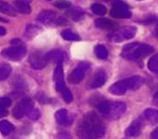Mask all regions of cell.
<instances>
[{
	"mask_svg": "<svg viewBox=\"0 0 158 139\" xmlns=\"http://www.w3.org/2000/svg\"><path fill=\"white\" fill-rule=\"evenodd\" d=\"M76 133L80 139H99L105 134V126L97 113L88 112L79 122Z\"/></svg>",
	"mask_w": 158,
	"mask_h": 139,
	"instance_id": "cell-1",
	"label": "cell"
},
{
	"mask_svg": "<svg viewBox=\"0 0 158 139\" xmlns=\"http://www.w3.org/2000/svg\"><path fill=\"white\" fill-rule=\"evenodd\" d=\"M153 51V48L142 43H131L123 46L122 56L126 60L135 61L146 57Z\"/></svg>",
	"mask_w": 158,
	"mask_h": 139,
	"instance_id": "cell-2",
	"label": "cell"
},
{
	"mask_svg": "<svg viewBox=\"0 0 158 139\" xmlns=\"http://www.w3.org/2000/svg\"><path fill=\"white\" fill-rule=\"evenodd\" d=\"M99 112L109 120H117L124 113L126 105L121 102H107L101 100L98 103Z\"/></svg>",
	"mask_w": 158,
	"mask_h": 139,
	"instance_id": "cell-3",
	"label": "cell"
},
{
	"mask_svg": "<svg viewBox=\"0 0 158 139\" xmlns=\"http://www.w3.org/2000/svg\"><path fill=\"white\" fill-rule=\"evenodd\" d=\"M12 44L14 45L3 49L2 51L3 57L10 59V60H14V61H19L25 56L26 48L19 39H14L12 41Z\"/></svg>",
	"mask_w": 158,
	"mask_h": 139,
	"instance_id": "cell-4",
	"label": "cell"
},
{
	"mask_svg": "<svg viewBox=\"0 0 158 139\" xmlns=\"http://www.w3.org/2000/svg\"><path fill=\"white\" fill-rule=\"evenodd\" d=\"M37 19L45 25H65L67 23V20L64 18L58 17L56 13L50 10H44L41 12Z\"/></svg>",
	"mask_w": 158,
	"mask_h": 139,
	"instance_id": "cell-5",
	"label": "cell"
},
{
	"mask_svg": "<svg viewBox=\"0 0 158 139\" xmlns=\"http://www.w3.org/2000/svg\"><path fill=\"white\" fill-rule=\"evenodd\" d=\"M34 109V103L31 99H23L15 105L13 109V116L17 119H20L23 116L29 115Z\"/></svg>",
	"mask_w": 158,
	"mask_h": 139,
	"instance_id": "cell-6",
	"label": "cell"
},
{
	"mask_svg": "<svg viewBox=\"0 0 158 139\" xmlns=\"http://www.w3.org/2000/svg\"><path fill=\"white\" fill-rule=\"evenodd\" d=\"M136 34V28L132 27V26H124L122 27L118 30L113 31V33L109 36L110 40L116 42V43H120L125 40H128L135 36Z\"/></svg>",
	"mask_w": 158,
	"mask_h": 139,
	"instance_id": "cell-7",
	"label": "cell"
},
{
	"mask_svg": "<svg viewBox=\"0 0 158 139\" xmlns=\"http://www.w3.org/2000/svg\"><path fill=\"white\" fill-rule=\"evenodd\" d=\"M110 14L116 19H129L131 17V12L128 10L127 6L122 1H116L114 3Z\"/></svg>",
	"mask_w": 158,
	"mask_h": 139,
	"instance_id": "cell-8",
	"label": "cell"
},
{
	"mask_svg": "<svg viewBox=\"0 0 158 139\" xmlns=\"http://www.w3.org/2000/svg\"><path fill=\"white\" fill-rule=\"evenodd\" d=\"M89 68V65L87 63H81L79 64V66L74 69L73 71L70 73V74L69 75V83L72 84H77L80 82L83 78H84V75H85V72L86 70Z\"/></svg>",
	"mask_w": 158,
	"mask_h": 139,
	"instance_id": "cell-9",
	"label": "cell"
},
{
	"mask_svg": "<svg viewBox=\"0 0 158 139\" xmlns=\"http://www.w3.org/2000/svg\"><path fill=\"white\" fill-rule=\"evenodd\" d=\"M29 63L34 70H42L46 66L48 61L45 55H43L40 52H33L29 57Z\"/></svg>",
	"mask_w": 158,
	"mask_h": 139,
	"instance_id": "cell-10",
	"label": "cell"
},
{
	"mask_svg": "<svg viewBox=\"0 0 158 139\" xmlns=\"http://www.w3.org/2000/svg\"><path fill=\"white\" fill-rule=\"evenodd\" d=\"M54 80H55L56 90L59 91L60 93L67 88L64 82V74H63L62 63H57L56 69H55V71H54Z\"/></svg>",
	"mask_w": 158,
	"mask_h": 139,
	"instance_id": "cell-11",
	"label": "cell"
},
{
	"mask_svg": "<svg viewBox=\"0 0 158 139\" xmlns=\"http://www.w3.org/2000/svg\"><path fill=\"white\" fill-rule=\"evenodd\" d=\"M106 80H107L106 73L103 71V70H98V71L94 74V77L92 78V80L89 84L90 88H92V89L99 88L106 82Z\"/></svg>",
	"mask_w": 158,
	"mask_h": 139,
	"instance_id": "cell-12",
	"label": "cell"
},
{
	"mask_svg": "<svg viewBox=\"0 0 158 139\" xmlns=\"http://www.w3.org/2000/svg\"><path fill=\"white\" fill-rule=\"evenodd\" d=\"M124 82L126 87H127V90H137L143 85L144 80L141 76L136 75V76H131L127 79H124Z\"/></svg>",
	"mask_w": 158,
	"mask_h": 139,
	"instance_id": "cell-13",
	"label": "cell"
},
{
	"mask_svg": "<svg viewBox=\"0 0 158 139\" xmlns=\"http://www.w3.org/2000/svg\"><path fill=\"white\" fill-rule=\"evenodd\" d=\"M13 8L21 14H29L31 12V7L28 0H15Z\"/></svg>",
	"mask_w": 158,
	"mask_h": 139,
	"instance_id": "cell-14",
	"label": "cell"
},
{
	"mask_svg": "<svg viewBox=\"0 0 158 139\" xmlns=\"http://www.w3.org/2000/svg\"><path fill=\"white\" fill-rule=\"evenodd\" d=\"M142 125L140 121H134L131 125L125 129V135L127 137H137L141 133Z\"/></svg>",
	"mask_w": 158,
	"mask_h": 139,
	"instance_id": "cell-15",
	"label": "cell"
},
{
	"mask_svg": "<svg viewBox=\"0 0 158 139\" xmlns=\"http://www.w3.org/2000/svg\"><path fill=\"white\" fill-rule=\"evenodd\" d=\"M109 91L111 92L113 95H116V96H122L125 94V92L127 91V87H126V85H125L124 79L114 83L112 86L109 88Z\"/></svg>",
	"mask_w": 158,
	"mask_h": 139,
	"instance_id": "cell-16",
	"label": "cell"
},
{
	"mask_svg": "<svg viewBox=\"0 0 158 139\" xmlns=\"http://www.w3.org/2000/svg\"><path fill=\"white\" fill-rule=\"evenodd\" d=\"M55 118H56V121L60 126H68L72 123V120H69L68 111L66 109L58 110L55 114Z\"/></svg>",
	"mask_w": 158,
	"mask_h": 139,
	"instance_id": "cell-17",
	"label": "cell"
},
{
	"mask_svg": "<svg viewBox=\"0 0 158 139\" xmlns=\"http://www.w3.org/2000/svg\"><path fill=\"white\" fill-rule=\"evenodd\" d=\"M47 61H55L56 63H63V60L66 57V53L62 50H52L45 54Z\"/></svg>",
	"mask_w": 158,
	"mask_h": 139,
	"instance_id": "cell-18",
	"label": "cell"
},
{
	"mask_svg": "<svg viewBox=\"0 0 158 139\" xmlns=\"http://www.w3.org/2000/svg\"><path fill=\"white\" fill-rule=\"evenodd\" d=\"M94 23H96L97 27L101 28L103 30L115 31V28H116V23L106 19H98Z\"/></svg>",
	"mask_w": 158,
	"mask_h": 139,
	"instance_id": "cell-19",
	"label": "cell"
},
{
	"mask_svg": "<svg viewBox=\"0 0 158 139\" xmlns=\"http://www.w3.org/2000/svg\"><path fill=\"white\" fill-rule=\"evenodd\" d=\"M145 119L151 124V125H155L158 123V110L155 109H147L144 112Z\"/></svg>",
	"mask_w": 158,
	"mask_h": 139,
	"instance_id": "cell-20",
	"label": "cell"
},
{
	"mask_svg": "<svg viewBox=\"0 0 158 139\" xmlns=\"http://www.w3.org/2000/svg\"><path fill=\"white\" fill-rule=\"evenodd\" d=\"M11 105V99L9 98H0V117H4L8 114L7 108Z\"/></svg>",
	"mask_w": 158,
	"mask_h": 139,
	"instance_id": "cell-21",
	"label": "cell"
},
{
	"mask_svg": "<svg viewBox=\"0 0 158 139\" xmlns=\"http://www.w3.org/2000/svg\"><path fill=\"white\" fill-rule=\"evenodd\" d=\"M12 73V68L9 64H0V81L7 79Z\"/></svg>",
	"mask_w": 158,
	"mask_h": 139,
	"instance_id": "cell-22",
	"label": "cell"
},
{
	"mask_svg": "<svg viewBox=\"0 0 158 139\" xmlns=\"http://www.w3.org/2000/svg\"><path fill=\"white\" fill-rule=\"evenodd\" d=\"M0 12H2L8 15H12V17H15V15H17V11L10 4L2 1V0H0Z\"/></svg>",
	"mask_w": 158,
	"mask_h": 139,
	"instance_id": "cell-23",
	"label": "cell"
},
{
	"mask_svg": "<svg viewBox=\"0 0 158 139\" xmlns=\"http://www.w3.org/2000/svg\"><path fill=\"white\" fill-rule=\"evenodd\" d=\"M14 129H15V127L10 122H8V121L0 122V133L3 135L10 134L12 131H14Z\"/></svg>",
	"mask_w": 158,
	"mask_h": 139,
	"instance_id": "cell-24",
	"label": "cell"
},
{
	"mask_svg": "<svg viewBox=\"0 0 158 139\" xmlns=\"http://www.w3.org/2000/svg\"><path fill=\"white\" fill-rule=\"evenodd\" d=\"M94 52H96V55L99 59H106L108 57V50L104 45L102 44H98L94 48Z\"/></svg>",
	"mask_w": 158,
	"mask_h": 139,
	"instance_id": "cell-25",
	"label": "cell"
},
{
	"mask_svg": "<svg viewBox=\"0 0 158 139\" xmlns=\"http://www.w3.org/2000/svg\"><path fill=\"white\" fill-rule=\"evenodd\" d=\"M61 36L67 41H80V37L77 34L73 33L70 30H65L61 33Z\"/></svg>",
	"mask_w": 158,
	"mask_h": 139,
	"instance_id": "cell-26",
	"label": "cell"
},
{
	"mask_svg": "<svg viewBox=\"0 0 158 139\" xmlns=\"http://www.w3.org/2000/svg\"><path fill=\"white\" fill-rule=\"evenodd\" d=\"M148 67L152 73L158 74V54H155V55H153L149 59Z\"/></svg>",
	"mask_w": 158,
	"mask_h": 139,
	"instance_id": "cell-27",
	"label": "cell"
},
{
	"mask_svg": "<svg viewBox=\"0 0 158 139\" xmlns=\"http://www.w3.org/2000/svg\"><path fill=\"white\" fill-rule=\"evenodd\" d=\"M39 30H40V28L38 26L33 25V24H29V25H27V27L25 29L24 36L27 38H33L39 32Z\"/></svg>",
	"mask_w": 158,
	"mask_h": 139,
	"instance_id": "cell-28",
	"label": "cell"
},
{
	"mask_svg": "<svg viewBox=\"0 0 158 139\" xmlns=\"http://www.w3.org/2000/svg\"><path fill=\"white\" fill-rule=\"evenodd\" d=\"M91 9L93 11L94 14L96 15H105L106 14V8L101 5V4H98V3H94L92 5Z\"/></svg>",
	"mask_w": 158,
	"mask_h": 139,
	"instance_id": "cell-29",
	"label": "cell"
},
{
	"mask_svg": "<svg viewBox=\"0 0 158 139\" xmlns=\"http://www.w3.org/2000/svg\"><path fill=\"white\" fill-rule=\"evenodd\" d=\"M61 94L63 96V99H64V100H65L67 103H70L73 102V94H72V92H70L68 88L63 90L61 92Z\"/></svg>",
	"mask_w": 158,
	"mask_h": 139,
	"instance_id": "cell-30",
	"label": "cell"
},
{
	"mask_svg": "<svg viewBox=\"0 0 158 139\" xmlns=\"http://www.w3.org/2000/svg\"><path fill=\"white\" fill-rule=\"evenodd\" d=\"M55 5H56L58 8H60V9H65V8H68L70 6V3L66 1V0H59V1L55 3Z\"/></svg>",
	"mask_w": 158,
	"mask_h": 139,
	"instance_id": "cell-31",
	"label": "cell"
},
{
	"mask_svg": "<svg viewBox=\"0 0 158 139\" xmlns=\"http://www.w3.org/2000/svg\"><path fill=\"white\" fill-rule=\"evenodd\" d=\"M28 116H29V117H30L31 119L37 120V119H39V118H40V112H39L37 109H35V108H34V109L32 110V112H31Z\"/></svg>",
	"mask_w": 158,
	"mask_h": 139,
	"instance_id": "cell-32",
	"label": "cell"
},
{
	"mask_svg": "<svg viewBox=\"0 0 158 139\" xmlns=\"http://www.w3.org/2000/svg\"><path fill=\"white\" fill-rule=\"evenodd\" d=\"M151 139H158V128H156L151 134Z\"/></svg>",
	"mask_w": 158,
	"mask_h": 139,
	"instance_id": "cell-33",
	"label": "cell"
},
{
	"mask_svg": "<svg viewBox=\"0 0 158 139\" xmlns=\"http://www.w3.org/2000/svg\"><path fill=\"white\" fill-rule=\"evenodd\" d=\"M59 139H70V135H69L68 133H60L58 135Z\"/></svg>",
	"mask_w": 158,
	"mask_h": 139,
	"instance_id": "cell-34",
	"label": "cell"
},
{
	"mask_svg": "<svg viewBox=\"0 0 158 139\" xmlns=\"http://www.w3.org/2000/svg\"><path fill=\"white\" fill-rule=\"evenodd\" d=\"M153 103H154L156 106H158V91L156 92V94H155L154 97H153Z\"/></svg>",
	"mask_w": 158,
	"mask_h": 139,
	"instance_id": "cell-35",
	"label": "cell"
},
{
	"mask_svg": "<svg viewBox=\"0 0 158 139\" xmlns=\"http://www.w3.org/2000/svg\"><path fill=\"white\" fill-rule=\"evenodd\" d=\"M6 32H7L6 29L2 26H0V36H4L6 34Z\"/></svg>",
	"mask_w": 158,
	"mask_h": 139,
	"instance_id": "cell-36",
	"label": "cell"
},
{
	"mask_svg": "<svg viewBox=\"0 0 158 139\" xmlns=\"http://www.w3.org/2000/svg\"><path fill=\"white\" fill-rule=\"evenodd\" d=\"M0 21H5V20H4L3 19H1V18H0Z\"/></svg>",
	"mask_w": 158,
	"mask_h": 139,
	"instance_id": "cell-37",
	"label": "cell"
}]
</instances>
